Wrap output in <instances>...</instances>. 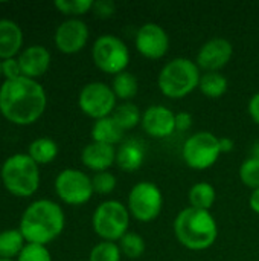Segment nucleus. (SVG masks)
Listing matches in <instances>:
<instances>
[{"label": "nucleus", "mask_w": 259, "mask_h": 261, "mask_svg": "<svg viewBox=\"0 0 259 261\" xmlns=\"http://www.w3.org/2000/svg\"><path fill=\"white\" fill-rule=\"evenodd\" d=\"M47 106L46 92L35 80L20 76L5 81L0 87V113L12 124L37 122Z\"/></svg>", "instance_id": "f257e3e1"}, {"label": "nucleus", "mask_w": 259, "mask_h": 261, "mask_svg": "<svg viewBox=\"0 0 259 261\" xmlns=\"http://www.w3.org/2000/svg\"><path fill=\"white\" fill-rule=\"evenodd\" d=\"M64 225L66 217L61 206L52 200L41 199L26 208L18 229L26 243L46 246L63 232Z\"/></svg>", "instance_id": "f03ea898"}, {"label": "nucleus", "mask_w": 259, "mask_h": 261, "mask_svg": "<svg viewBox=\"0 0 259 261\" xmlns=\"http://www.w3.org/2000/svg\"><path fill=\"white\" fill-rule=\"evenodd\" d=\"M174 232L180 245L189 251H206L218 237V225L209 211L185 208L174 220Z\"/></svg>", "instance_id": "7ed1b4c3"}, {"label": "nucleus", "mask_w": 259, "mask_h": 261, "mask_svg": "<svg viewBox=\"0 0 259 261\" xmlns=\"http://www.w3.org/2000/svg\"><path fill=\"white\" fill-rule=\"evenodd\" d=\"M200 67L189 58H174L163 66L157 84L160 92L171 99H182L192 93L200 84Z\"/></svg>", "instance_id": "20e7f679"}, {"label": "nucleus", "mask_w": 259, "mask_h": 261, "mask_svg": "<svg viewBox=\"0 0 259 261\" xmlns=\"http://www.w3.org/2000/svg\"><path fill=\"white\" fill-rule=\"evenodd\" d=\"M3 187L17 197H29L37 193L40 187L38 164L29 154L9 156L0 170Z\"/></svg>", "instance_id": "39448f33"}, {"label": "nucleus", "mask_w": 259, "mask_h": 261, "mask_svg": "<svg viewBox=\"0 0 259 261\" xmlns=\"http://www.w3.org/2000/svg\"><path fill=\"white\" fill-rule=\"evenodd\" d=\"M130 216L128 206L124 203L105 200L95 210L92 225L104 242H118L128 232Z\"/></svg>", "instance_id": "423d86ee"}, {"label": "nucleus", "mask_w": 259, "mask_h": 261, "mask_svg": "<svg viewBox=\"0 0 259 261\" xmlns=\"http://www.w3.org/2000/svg\"><path fill=\"white\" fill-rule=\"evenodd\" d=\"M92 57L95 66L104 73L118 75L127 70L130 63V50L127 44L116 35L105 34L101 35L92 49Z\"/></svg>", "instance_id": "0eeeda50"}, {"label": "nucleus", "mask_w": 259, "mask_h": 261, "mask_svg": "<svg viewBox=\"0 0 259 261\" xmlns=\"http://www.w3.org/2000/svg\"><path fill=\"white\" fill-rule=\"evenodd\" d=\"M183 159L192 170H208L218 161L220 138L211 132H198L189 136L183 145Z\"/></svg>", "instance_id": "6e6552de"}, {"label": "nucleus", "mask_w": 259, "mask_h": 261, "mask_svg": "<svg viewBox=\"0 0 259 261\" xmlns=\"http://www.w3.org/2000/svg\"><path fill=\"white\" fill-rule=\"evenodd\" d=\"M162 191L153 182H139L131 188L128 194V211L136 220L142 223L156 220L162 213Z\"/></svg>", "instance_id": "1a4fd4ad"}, {"label": "nucleus", "mask_w": 259, "mask_h": 261, "mask_svg": "<svg viewBox=\"0 0 259 261\" xmlns=\"http://www.w3.org/2000/svg\"><path fill=\"white\" fill-rule=\"evenodd\" d=\"M116 99L118 98L111 90V86L101 81H93L85 84L79 92L78 106L84 115L98 121L113 115L118 107Z\"/></svg>", "instance_id": "9d476101"}, {"label": "nucleus", "mask_w": 259, "mask_h": 261, "mask_svg": "<svg viewBox=\"0 0 259 261\" xmlns=\"http://www.w3.org/2000/svg\"><path fill=\"white\" fill-rule=\"evenodd\" d=\"M55 191L58 197L67 205H84L93 196L92 179L81 170H63L55 179Z\"/></svg>", "instance_id": "9b49d317"}, {"label": "nucleus", "mask_w": 259, "mask_h": 261, "mask_svg": "<svg viewBox=\"0 0 259 261\" xmlns=\"http://www.w3.org/2000/svg\"><path fill=\"white\" fill-rule=\"evenodd\" d=\"M137 52L148 60H160L169 49V37L157 23H145L137 29L134 40Z\"/></svg>", "instance_id": "f8f14e48"}, {"label": "nucleus", "mask_w": 259, "mask_h": 261, "mask_svg": "<svg viewBox=\"0 0 259 261\" xmlns=\"http://www.w3.org/2000/svg\"><path fill=\"white\" fill-rule=\"evenodd\" d=\"M89 40V28L82 20L69 18L63 21L55 32V44L60 52L72 55L84 49Z\"/></svg>", "instance_id": "ddd939ff"}, {"label": "nucleus", "mask_w": 259, "mask_h": 261, "mask_svg": "<svg viewBox=\"0 0 259 261\" xmlns=\"http://www.w3.org/2000/svg\"><path fill=\"white\" fill-rule=\"evenodd\" d=\"M234 55V46L229 40L217 37L206 41L197 54V66L206 72H220Z\"/></svg>", "instance_id": "4468645a"}, {"label": "nucleus", "mask_w": 259, "mask_h": 261, "mask_svg": "<svg viewBox=\"0 0 259 261\" xmlns=\"http://www.w3.org/2000/svg\"><path fill=\"white\" fill-rule=\"evenodd\" d=\"M142 128L151 138H168L176 132V113L165 106H151L142 113Z\"/></svg>", "instance_id": "2eb2a0df"}, {"label": "nucleus", "mask_w": 259, "mask_h": 261, "mask_svg": "<svg viewBox=\"0 0 259 261\" xmlns=\"http://www.w3.org/2000/svg\"><path fill=\"white\" fill-rule=\"evenodd\" d=\"M21 75L31 80L43 76L50 66V52L40 44L29 46L18 57Z\"/></svg>", "instance_id": "dca6fc26"}, {"label": "nucleus", "mask_w": 259, "mask_h": 261, "mask_svg": "<svg viewBox=\"0 0 259 261\" xmlns=\"http://www.w3.org/2000/svg\"><path fill=\"white\" fill-rule=\"evenodd\" d=\"M81 161L84 167H87L89 170L102 173L107 171L116 162V150L114 147L107 144L92 142L84 147L81 153Z\"/></svg>", "instance_id": "f3484780"}, {"label": "nucleus", "mask_w": 259, "mask_h": 261, "mask_svg": "<svg viewBox=\"0 0 259 261\" xmlns=\"http://www.w3.org/2000/svg\"><path fill=\"white\" fill-rule=\"evenodd\" d=\"M147 156L145 144L139 139H125L116 151V164L121 170L133 173L139 170Z\"/></svg>", "instance_id": "a211bd4d"}, {"label": "nucleus", "mask_w": 259, "mask_h": 261, "mask_svg": "<svg viewBox=\"0 0 259 261\" xmlns=\"http://www.w3.org/2000/svg\"><path fill=\"white\" fill-rule=\"evenodd\" d=\"M23 46L21 28L8 18L0 20V60L14 58Z\"/></svg>", "instance_id": "6ab92c4d"}, {"label": "nucleus", "mask_w": 259, "mask_h": 261, "mask_svg": "<svg viewBox=\"0 0 259 261\" xmlns=\"http://www.w3.org/2000/svg\"><path fill=\"white\" fill-rule=\"evenodd\" d=\"M92 139L93 142H101L114 147L116 144L124 142V130L116 122L113 116H107L98 119L92 127Z\"/></svg>", "instance_id": "aec40b11"}, {"label": "nucleus", "mask_w": 259, "mask_h": 261, "mask_svg": "<svg viewBox=\"0 0 259 261\" xmlns=\"http://www.w3.org/2000/svg\"><path fill=\"white\" fill-rule=\"evenodd\" d=\"M24 237L20 232V229H5L0 232V258L3 260H12L14 257H18L23 251Z\"/></svg>", "instance_id": "412c9836"}, {"label": "nucleus", "mask_w": 259, "mask_h": 261, "mask_svg": "<svg viewBox=\"0 0 259 261\" xmlns=\"http://www.w3.org/2000/svg\"><path fill=\"white\" fill-rule=\"evenodd\" d=\"M229 83L227 78L224 75H221L220 72H206L202 75L200 78V84L198 89L200 92L212 99L221 98L226 92H227Z\"/></svg>", "instance_id": "4be33fe9"}, {"label": "nucleus", "mask_w": 259, "mask_h": 261, "mask_svg": "<svg viewBox=\"0 0 259 261\" xmlns=\"http://www.w3.org/2000/svg\"><path fill=\"white\" fill-rule=\"evenodd\" d=\"M111 90L114 92L118 99L130 102V99L134 98L139 90L137 78L131 72H127V70L121 72V73L114 75L113 83H111Z\"/></svg>", "instance_id": "5701e85b"}, {"label": "nucleus", "mask_w": 259, "mask_h": 261, "mask_svg": "<svg viewBox=\"0 0 259 261\" xmlns=\"http://www.w3.org/2000/svg\"><path fill=\"white\" fill-rule=\"evenodd\" d=\"M27 154L38 165L50 164L58 156V145L55 141H52L49 138H38L29 145Z\"/></svg>", "instance_id": "b1692460"}, {"label": "nucleus", "mask_w": 259, "mask_h": 261, "mask_svg": "<svg viewBox=\"0 0 259 261\" xmlns=\"http://www.w3.org/2000/svg\"><path fill=\"white\" fill-rule=\"evenodd\" d=\"M217 193L215 188L208 182H198L189 190V203L192 208L209 211L215 203Z\"/></svg>", "instance_id": "393cba45"}, {"label": "nucleus", "mask_w": 259, "mask_h": 261, "mask_svg": "<svg viewBox=\"0 0 259 261\" xmlns=\"http://www.w3.org/2000/svg\"><path fill=\"white\" fill-rule=\"evenodd\" d=\"M111 116L116 119V122L121 125V128H122L124 132L131 130V128H134L137 124L142 122L140 110H139V107H137L136 104H133V102H124V104L118 106Z\"/></svg>", "instance_id": "a878e982"}, {"label": "nucleus", "mask_w": 259, "mask_h": 261, "mask_svg": "<svg viewBox=\"0 0 259 261\" xmlns=\"http://www.w3.org/2000/svg\"><path fill=\"white\" fill-rule=\"evenodd\" d=\"M119 248L121 252L127 257V258H139L143 255L145 252V240L136 234V232H127L121 240H119Z\"/></svg>", "instance_id": "bb28decb"}, {"label": "nucleus", "mask_w": 259, "mask_h": 261, "mask_svg": "<svg viewBox=\"0 0 259 261\" xmlns=\"http://www.w3.org/2000/svg\"><path fill=\"white\" fill-rule=\"evenodd\" d=\"M121 255L119 245L114 242H101L92 249L89 261H121Z\"/></svg>", "instance_id": "cd10ccee"}, {"label": "nucleus", "mask_w": 259, "mask_h": 261, "mask_svg": "<svg viewBox=\"0 0 259 261\" xmlns=\"http://www.w3.org/2000/svg\"><path fill=\"white\" fill-rule=\"evenodd\" d=\"M55 8L66 15H82L93 9V0H56Z\"/></svg>", "instance_id": "c85d7f7f"}, {"label": "nucleus", "mask_w": 259, "mask_h": 261, "mask_svg": "<svg viewBox=\"0 0 259 261\" xmlns=\"http://www.w3.org/2000/svg\"><path fill=\"white\" fill-rule=\"evenodd\" d=\"M240 179L241 182L252 188V190H258L259 188V161L249 158L246 159L241 167H240Z\"/></svg>", "instance_id": "c756f323"}, {"label": "nucleus", "mask_w": 259, "mask_h": 261, "mask_svg": "<svg viewBox=\"0 0 259 261\" xmlns=\"http://www.w3.org/2000/svg\"><path fill=\"white\" fill-rule=\"evenodd\" d=\"M92 184H93V191L96 194L105 196V194H110V193L114 191L118 182H116V177L111 173L102 171V173H96L92 177Z\"/></svg>", "instance_id": "7c9ffc66"}, {"label": "nucleus", "mask_w": 259, "mask_h": 261, "mask_svg": "<svg viewBox=\"0 0 259 261\" xmlns=\"http://www.w3.org/2000/svg\"><path fill=\"white\" fill-rule=\"evenodd\" d=\"M17 258V261H52L50 252L46 246L34 243H27Z\"/></svg>", "instance_id": "2f4dec72"}, {"label": "nucleus", "mask_w": 259, "mask_h": 261, "mask_svg": "<svg viewBox=\"0 0 259 261\" xmlns=\"http://www.w3.org/2000/svg\"><path fill=\"white\" fill-rule=\"evenodd\" d=\"M2 75L5 76V81L9 80H17L21 75V69L18 64V60L15 58H9V60H3L2 61Z\"/></svg>", "instance_id": "473e14b6"}, {"label": "nucleus", "mask_w": 259, "mask_h": 261, "mask_svg": "<svg viewBox=\"0 0 259 261\" xmlns=\"http://www.w3.org/2000/svg\"><path fill=\"white\" fill-rule=\"evenodd\" d=\"M93 11L99 18H108L114 14L116 5L111 0H99V2H95Z\"/></svg>", "instance_id": "72a5a7b5"}, {"label": "nucleus", "mask_w": 259, "mask_h": 261, "mask_svg": "<svg viewBox=\"0 0 259 261\" xmlns=\"http://www.w3.org/2000/svg\"><path fill=\"white\" fill-rule=\"evenodd\" d=\"M192 116L188 112H180L176 115V130L177 132H188L192 127Z\"/></svg>", "instance_id": "f704fd0d"}, {"label": "nucleus", "mask_w": 259, "mask_h": 261, "mask_svg": "<svg viewBox=\"0 0 259 261\" xmlns=\"http://www.w3.org/2000/svg\"><path fill=\"white\" fill-rule=\"evenodd\" d=\"M249 115L253 119V122L259 125V92L255 93L249 101Z\"/></svg>", "instance_id": "c9c22d12"}, {"label": "nucleus", "mask_w": 259, "mask_h": 261, "mask_svg": "<svg viewBox=\"0 0 259 261\" xmlns=\"http://www.w3.org/2000/svg\"><path fill=\"white\" fill-rule=\"evenodd\" d=\"M235 148V142L231 138H220V150L221 153H231Z\"/></svg>", "instance_id": "e433bc0d"}, {"label": "nucleus", "mask_w": 259, "mask_h": 261, "mask_svg": "<svg viewBox=\"0 0 259 261\" xmlns=\"http://www.w3.org/2000/svg\"><path fill=\"white\" fill-rule=\"evenodd\" d=\"M249 205H250V208H252L253 213L259 214V188L252 191L250 199H249Z\"/></svg>", "instance_id": "4c0bfd02"}, {"label": "nucleus", "mask_w": 259, "mask_h": 261, "mask_svg": "<svg viewBox=\"0 0 259 261\" xmlns=\"http://www.w3.org/2000/svg\"><path fill=\"white\" fill-rule=\"evenodd\" d=\"M250 158H253V159H258L259 161V142L253 144V147H252V156H250Z\"/></svg>", "instance_id": "58836bf2"}, {"label": "nucleus", "mask_w": 259, "mask_h": 261, "mask_svg": "<svg viewBox=\"0 0 259 261\" xmlns=\"http://www.w3.org/2000/svg\"><path fill=\"white\" fill-rule=\"evenodd\" d=\"M0 76H3V75H2V60H0Z\"/></svg>", "instance_id": "ea45409f"}, {"label": "nucleus", "mask_w": 259, "mask_h": 261, "mask_svg": "<svg viewBox=\"0 0 259 261\" xmlns=\"http://www.w3.org/2000/svg\"><path fill=\"white\" fill-rule=\"evenodd\" d=\"M0 261H12V260H3V258H0Z\"/></svg>", "instance_id": "a19ab883"}]
</instances>
